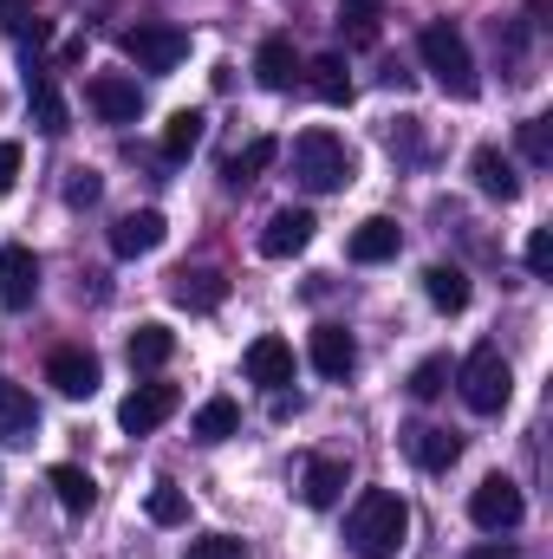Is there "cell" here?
Returning a JSON list of instances; mask_svg holds the SVG:
<instances>
[{
	"mask_svg": "<svg viewBox=\"0 0 553 559\" xmlns=\"http://www.w3.org/2000/svg\"><path fill=\"white\" fill-rule=\"evenodd\" d=\"M404 540H411V508H404V495L365 488V495L352 501V514H345V547H352V559H398Z\"/></svg>",
	"mask_w": 553,
	"mask_h": 559,
	"instance_id": "obj_1",
	"label": "cell"
},
{
	"mask_svg": "<svg viewBox=\"0 0 553 559\" xmlns=\"http://www.w3.org/2000/svg\"><path fill=\"white\" fill-rule=\"evenodd\" d=\"M416 59H423V72H430L449 98H475V92H482V79H475V52H469L462 26L430 20V26L416 33Z\"/></svg>",
	"mask_w": 553,
	"mask_h": 559,
	"instance_id": "obj_2",
	"label": "cell"
},
{
	"mask_svg": "<svg viewBox=\"0 0 553 559\" xmlns=\"http://www.w3.org/2000/svg\"><path fill=\"white\" fill-rule=\"evenodd\" d=\"M293 176H299V189H313V195L345 189V182H352V150H345V138L326 131V124L299 131V138H293Z\"/></svg>",
	"mask_w": 553,
	"mask_h": 559,
	"instance_id": "obj_3",
	"label": "cell"
},
{
	"mask_svg": "<svg viewBox=\"0 0 553 559\" xmlns=\"http://www.w3.org/2000/svg\"><path fill=\"white\" fill-rule=\"evenodd\" d=\"M456 384H462V404H469L475 417H495V411H508V397H515V371H508L502 345H475V352L462 358Z\"/></svg>",
	"mask_w": 553,
	"mask_h": 559,
	"instance_id": "obj_4",
	"label": "cell"
},
{
	"mask_svg": "<svg viewBox=\"0 0 553 559\" xmlns=\"http://www.w3.org/2000/svg\"><path fill=\"white\" fill-rule=\"evenodd\" d=\"M469 521H475L482 534H515V527L528 521V501H521V488H515L508 475H482V488L469 495Z\"/></svg>",
	"mask_w": 553,
	"mask_h": 559,
	"instance_id": "obj_5",
	"label": "cell"
},
{
	"mask_svg": "<svg viewBox=\"0 0 553 559\" xmlns=\"http://www.w3.org/2000/svg\"><path fill=\"white\" fill-rule=\"evenodd\" d=\"M183 52H189V33H183V26L143 20V26L125 33V59H131L138 72H176V66H183Z\"/></svg>",
	"mask_w": 553,
	"mask_h": 559,
	"instance_id": "obj_6",
	"label": "cell"
},
{
	"mask_svg": "<svg viewBox=\"0 0 553 559\" xmlns=\"http://www.w3.org/2000/svg\"><path fill=\"white\" fill-rule=\"evenodd\" d=\"M85 105H92L105 124H138L143 92H138L131 72H92V79H85Z\"/></svg>",
	"mask_w": 553,
	"mask_h": 559,
	"instance_id": "obj_7",
	"label": "cell"
},
{
	"mask_svg": "<svg viewBox=\"0 0 553 559\" xmlns=\"http://www.w3.org/2000/svg\"><path fill=\"white\" fill-rule=\"evenodd\" d=\"M176 411H183V391H176V384H138V391L118 404V423H125L131 436H150V429H163Z\"/></svg>",
	"mask_w": 553,
	"mask_h": 559,
	"instance_id": "obj_8",
	"label": "cell"
},
{
	"mask_svg": "<svg viewBox=\"0 0 553 559\" xmlns=\"http://www.w3.org/2000/svg\"><path fill=\"white\" fill-rule=\"evenodd\" d=\"M98 378H105V371H98V358H92V352H79V345H59V352L46 358V384H52L59 397H72V404H79V397H92V391H98Z\"/></svg>",
	"mask_w": 553,
	"mask_h": 559,
	"instance_id": "obj_9",
	"label": "cell"
},
{
	"mask_svg": "<svg viewBox=\"0 0 553 559\" xmlns=\"http://www.w3.org/2000/svg\"><path fill=\"white\" fill-rule=\"evenodd\" d=\"M33 293H39V261H33V248L7 241V248H0V306H7V312H26Z\"/></svg>",
	"mask_w": 553,
	"mask_h": 559,
	"instance_id": "obj_10",
	"label": "cell"
},
{
	"mask_svg": "<svg viewBox=\"0 0 553 559\" xmlns=\"http://www.w3.org/2000/svg\"><path fill=\"white\" fill-rule=\"evenodd\" d=\"M26 111H33V131L39 138H59L72 124V111H66V98H59V85H52L46 66H26Z\"/></svg>",
	"mask_w": 553,
	"mask_h": 559,
	"instance_id": "obj_11",
	"label": "cell"
},
{
	"mask_svg": "<svg viewBox=\"0 0 553 559\" xmlns=\"http://www.w3.org/2000/svg\"><path fill=\"white\" fill-rule=\"evenodd\" d=\"M313 228H319L313 209H274L268 228H261V254H268V261H293V254L313 241Z\"/></svg>",
	"mask_w": 553,
	"mask_h": 559,
	"instance_id": "obj_12",
	"label": "cell"
},
{
	"mask_svg": "<svg viewBox=\"0 0 553 559\" xmlns=\"http://www.w3.org/2000/svg\"><path fill=\"white\" fill-rule=\"evenodd\" d=\"M306 358H313V371H319V378H352L358 345H352V332H345V325H313Z\"/></svg>",
	"mask_w": 553,
	"mask_h": 559,
	"instance_id": "obj_13",
	"label": "cell"
},
{
	"mask_svg": "<svg viewBox=\"0 0 553 559\" xmlns=\"http://www.w3.org/2000/svg\"><path fill=\"white\" fill-rule=\"evenodd\" d=\"M163 235H169V222H163L156 209H138V215H125V222L111 228V254H118V261L156 254V248H163Z\"/></svg>",
	"mask_w": 553,
	"mask_h": 559,
	"instance_id": "obj_14",
	"label": "cell"
},
{
	"mask_svg": "<svg viewBox=\"0 0 553 559\" xmlns=\"http://www.w3.org/2000/svg\"><path fill=\"white\" fill-rule=\"evenodd\" d=\"M169 299L189 306V312H215L228 299V280L215 274V267H176L169 274Z\"/></svg>",
	"mask_w": 553,
	"mask_h": 559,
	"instance_id": "obj_15",
	"label": "cell"
},
{
	"mask_svg": "<svg viewBox=\"0 0 553 559\" xmlns=\"http://www.w3.org/2000/svg\"><path fill=\"white\" fill-rule=\"evenodd\" d=\"M248 378H255L261 391H286V384H293V345L274 338V332H261V338L248 345Z\"/></svg>",
	"mask_w": 553,
	"mask_h": 559,
	"instance_id": "obj_16",
	"label": "cell"
},
{
	"mask_svg": "<svg viewBox=\"0 0 553 559\" xmlns=\"http://www.w3.org/2000/svg\"><path fill=\"white\" fill-rule=\"evenodd\" d=\"M404 449H411V462L423 475H443V468H456V455H462V436L456 429H436V423H423L404 436Z\"/></svg>",
	"mask_w": 553,
	"mask_h": 559,
	"instance_id": "obj_17",
	"label": "cell"
},
{
	"mask_svg": "<svg viewBox=\"0 0 553 559\" xmlns=\"http://www.w3.org/2000/svg\"><path fill=\"white\" fill-rule=\"evenodd\" d=\"M469 176H475V189H482L489 202H515V195H521V176H515V163H508L495 143H482V150L469 156Z\"/></svg>",
	"mask_w": 553,
	"mask_h": 559,
	"instance_id": "obj_18",
	"label": "cell"
},
{
	"mask_svg": "<svg viewBox=\"0 0 553 559\" xmlns=\"http://www.w3.org/2000/svg\"><path fill=\"white\" fill-rule=\"evenodd\" d=\"M398 248H404V235H398V222H391V215L358 222V228H352V241H345V254H352L358 267H378V261H391Z\"/></svg>",
	"mask_w": 553,
	"mask_h": 559,
	"instance_id": "obj_19",
	"label": "cell"
},
{
	"mask_svg": "<svg viewBox=\"0 0 553 559\" xmlns=\"http://www.w3.org/2000/svg\"><path fill=\"white\" fill-rule=\"evenodd\" d=\"M345 462L339 455H306V468H299V501L306 508H332L339 495H345Z\"/></svg>",
	"mask_w": 553,
	"mask_h": 559,
	"instance_id": "obj_20",
	"label": "cell"
},
{
	"mask_svg": "<svg viewBox=\"0 0 553 559\" xmlns=\"http://www.w3.org/2000/svg\"><path fill=\"white\" fill-rule=\"evenodd\" d=\"M39 436V404L0 371V442H33Z\"/></svg>",
	"mask_w": 553,
	"mask_h": 559,
	"instance_id": "obj_21",
	"label": "cell"
},
{
	"mask_svg": "<svg viewBox=\"0 0 553 559\" xmlns=\"http://www.w3.org/2000/svg\"><path fill=\"white\" fill-rule=\"evenodd\" d=\"M255 79H261L268 92H293V79H299V52H293L286 33L261 39V52H255Z\"/></svg>",
	"mask_w": 553,
	"mask_h": 559,
	"instance_id": "obj_22",
	"label": "cell"
},
{
	"mask_svg": "<svg viewBox=\"0 0 553 559\" xmlns=\"http://www.w3.org/2000/svg\"><path fill=\"white\" fill-rule=\"evenodd\" d=\"M46 488L59 495V508H66V514H92V508H98V481H92L79 462H59V468L46 475Z\"/></svg>",
	"mask_w": 553,
	"mask_h": 559,
	"instance_id": "obj_23",
	"label": "cell"
},
{
	"mask_svg": "<svg viewBox=\"0 0 553 559\" xmlns=\"http://www.w3.org/2000/svg\"><path fill=\"white\" fill-rule=\"evenodd\" d=\"M274 156H280V143H274V138H255L248 150H235V156L222 163V182H228V189H248L261 169H274Z\"/></svg>",
	"mask_w": 553,
	"mask_h": 559,
	"instance_id": "obj_24",
	"label": "cell"
},
{
	"mask_svg": "<svg viewBox=\"0 0 553 559\" xmlns=\"http://www.w3.org/2000/svg\"><path fill=\"white\" fill-rule=\"evenodd\" d=\"M339 26L352 46H378L385 33V0H339Z\"/></svg>",
	"mask_w": 553,
	"mask_h": 559,
	"instance_id": "obj_25",
	"label": "cell"
},
{
	"mask_svg": "<svg viewBox=\"0 0 553 559\" xmlns=\"http://www.w3.org/2000/svg\"><path fill=\"white\" fill-rule=\"evenodd\" d=\"M423 293H430L436 312H462V306H469V274L449 267V261H436V267L423 274Z\"/></svg>",
	"mask_w": 553,
	"mask_h": 559,
	"instance_id": "obj_26",
	"label": "cell"
},
{
	"mask_svg": "<svg viewBox=\"0 0 553 559\" xmlns=\"http://www.w3.org/2000/svg\"><path fill=\"white\" fill-rule=\"evenodd\" d=\"M306 72H313L319 105H352V72H345V59H339V52H319Z\"/></svg>",
	"mask_w": 553,
	"mask_h": 559,
	"instance_id": "obj_27",
	"label": "cell"
},
{
	"mask_svg": "<svg viewBox=\"0 0 553 559\" xmlns=\"http://www.w3.org/2000/svg\"><path fill=\"white\" fill-rule=\"evenodd\" d=\"M202 138H209V118H202V111H169V124H163V156L183 163V156H196Z\"/></svg>",
	"mask_w": 553,
	"mask_h": 559,
	"instance_id": "obj_28",
	"label": "cell"
},
{
	"mask_svg": "<svg viewBox=\"0 0 553 559\" xmlns=\"http://www.w3.org/2000/svg\"><path fill=\"white\" fill-rule=\"evenodd\" d=\"M176 352V332L169 325H138L131 332V371H163Z\"/></svg>",
	"mask_w": 553,
	"mask_h": 559,
	"instance_id": "obj_29",
	"label": "cell"
},
{
	"mask_svg": "<svg viewBox=\"0 0 553 559\" xmlns=\"http://www.w3.org/2000/svg\"><path fill=\"white\" fill-rule=\"evenodd\" d=\"M242 429V411H235V397H209L202 411H196V423H189V436L196 442H228Z\"/></svg>",
	"mask_w": 553,
	"mask_h": 559,
	"instance_id": "obj_30",
	"label": "cell"
},
{
	"mask_svg": "<svg viewBox=\"0 0 553 559\" xmlns=\"http://www.w3.org/2000/svg\"><path fill=\"white\" fill-rule=\"evenodd\" d=\"M0 26H7L13 39H26V46H46V39H52V26H46L26 0H0Z\"/></svg>",
	"mask_w": 553,
	"mask_h": 559,
	"instance_id": "obj_31",
	"label": "cell"
},
{
	"mask_svg": "<svg viewBox=\"0 0 553 559\" xmlns=\"http://www.w3.org/2000/svg\"><path fill=\"white\" fill-rule=\"evenodd\" d=\"M143 514H150L156 527H183V521H189V495H183V488H169V481H156V488H150V501H143Z\"/></svg>",
	"mask_w": 553,
	"mask_h": 559,
	"instance_id": "obj_32",
	"label": "cell"
},
{
	"mask_svg": "<svg viewBox=\"0 0 553 559\" xmlns=\"http://www.w3.org/2000/svg\"><path fill=\"white\" fill-rule=\"evenodd\" d=\"M449 378H456V371H449V358H443V352H436V358H423V365L411 371V397H423V404H430V397H443V391H449Z\"/></svg>",
	"mask_w": 553,
	"mask_h": 559,
	"instance_id": "obj_33",
	"label": "cell"
},
{
	"mask_svg": "<svg viewBox=\"0 0 553 559\" xmlns=\"http://www.w3.org/2000/svg\"><path fill=\"white\" fill-rule=\"evenodd\" d=\"M521 156H528L534 169H548V163H553V131H548V118H528V124H521Z\"/></svg>",
	"mask_w": 553,
	"mask_h": 559,
	"instance_id": "obj_34",
	"label": "cell"
},
{
	"mask_svg": "<svg viewBox=\"0 0 553 559\" xmlns=\"http://www.w3.org/2000/svg\"><path fill=\"white\" fill-rule=\"evenodd\" d=\"M98 195H105V176H98V169H72V182H66V202H72V209H92Z\"/></svg>",
	"mask_w": 553,
	"mask_h": 559,
	"instance_id": "obj_35",
	"label": "cell"
},
{
	"mask_svg": "<svg viewBox=\"0 0 553 559\" xmlns=\"http://www.w3.org/2000/svg\"><path fill=\"white\" fill-rule=\"evenodd\" d=\"M183 559H242V540L235 534H202V540H189Z\"/></svg>",
	"mask_w": 553,
	"mask_h": 559,
	"instance_id": "obj_36",
	"label": "cell"
},
{
	"mask_svg": "<svg viewBox=\"0 0 553 559\" xmlns=\"http://www.w3.org/2000/svg\"><path fill=\"white\" fill-rule=\"evenodd\" d=\"M528 274L534 280L553 274V228H534V235H528Z\"/></svg>",
	"mask_w": 553,
	"mask_h": 559,
	"instance_id": "obj_37",
	"label": "cell"
},
{
	"mask_svg": "<svg viewBox=\"0 0 553 559\" xmlns=\"http://www.w3.org/2000/svg\"><path fill=\"white\" fill-rule=\"evenodd\" d=\"M20 163H26V150H20V143H0V195H13V182H20Z\"/></svg>",
	"mask_w": 553,
	"mask_h": 559,
	"instance_id": "obj_38",
	"label": "cell"
},
{
	"mask_svg": "<svg viewBox=\"0 0 553 559\" xmlns=\"http://www.w3.org/2000/svg\"><path fill=\"white\" fill-rule=\"evenodd\" d=\"M469 559H521L515 547H502V540H489V547H469Z\"/></svg>",
	"mask_w": 553,
	"mask_h": 559,
	"instance_id": "obj_39",
	"label": "cell"
}]
</instances>
